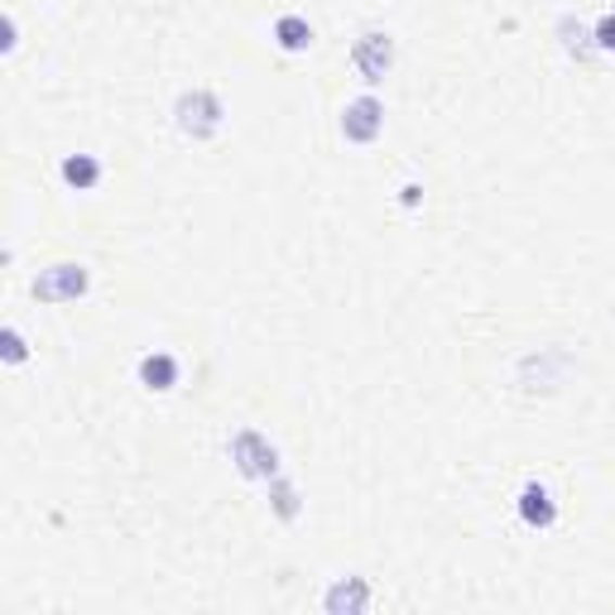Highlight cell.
Instances as JSON below:
<instances>
[{"mask_svg":"<svg viewBox=\"0 0 615 615\" xmlns=\"http://www.w3.org/2000/svg\"><path fill=\"white\" fill-rule=\"evenodd\" d=\"M270 39H274V49L279 53H308L312 49V25L304 15H294V10H289V15H279L274 25H270Z\"/></svg>","mask_w":615,"mask_h":615,"instance_id":"obj_10","label":"cell"},{"mask_svg":"<svg viewBox=\"0 0 615 615\" xmlns=\"http://www.w3.org/2000/svg\"><path fill=\"white\" fill-rule=\"evenodd\" d=\"M423 203V188L419 183H405L399 188V207H419Z\"/></svg>","mask_w":615,"mask_h":615,"instance_id":"obj_14","label":"cell"},{"mask_svg":"<svg viewBox=\"0 0 615 615\" xmlns=\"http://www.w3.org/2000/svg\"><path fill=\"white\" fill-rule=\"evenodd\" d=\"M174 120L188 140H212L227 126V106H221V97L212 92V87H193V92H178Z\"/></svg>","mask_w":615,"mask_h":615,"instance_id":"obj_1","label":"cell"},{"mask_svg":"<svg viewBox=\"0 0 615 615\" xmlns=\"http://www.w3.org/2000/svg\"><path fill=\"white\" fill-rule=\"evenodd\" d=\"M59 178L73 188V193H92V188L106 178V169H102V159H97V154H63Z\"/></svg>","mask_w":615,"mask_h":615,"instance_id":"obj_9","label":"cell"},{"mask_svg":"<svg viewBox=\"0 0 615 615\" xmlns=\"http://www.w3.org/2000/svg\"><path fill=\"white\" fill-rule=\"evenodd\" d=\"M87 289H92V270H87L82 260H59L35 274L29 294H35L39 304H77V298H87Z\"/></svg>","mask_w":615,"mask_h":615,"instance_id":"obj_2","label":"cell"},{"mask_svg":"<svg viewBox=\"0 0 615 615\" xmlns=\"http://www.w3.org/2000/svg\"><path fill=\"white\" fill-rule=\"evenodd\" d=\"M351 68L366 87H380L389 77V68H395V35L389 29H366L351 43Z\"/></svg>","mask_w":615,"mask_h":615,"instance_id":"obj_3","label":"cell"},{"mask_svg":"<svg viewBox=\"0 0 615 615\" xmlns=\"http://www.w3.org/2000/svg\"><path fill=\"white\" fill-rule=\"evenodd\" d=\"M591 49L615 53V10H601L597 15V25H591Z\"/></svg>","mask_w":615,"mask_h":615,"instance_id":"obj_12","label":"cell"},{"mask_svg":"<svg viewBox=\"0 0 615 615\" xmlns=\"http://www.w3.org/2000/svg\"><path fill=\"white\" fill-rule=\"evenodd\" d=\"M136 380L150 395H169V389H178V380H183V361L174 351H144L136 361Z\"/></svg>","mask_w":615,"mask_h":615,"instance_id":"obj_6","label":"cell"},{"mask_svg":"<svg viewBox=\"0 0 615 615\" xmlns=\"http://www.w3.org/2000/svg\"><path fill=\"white\" fill-rule=\"evenodd\" d=\"M0 361H5V366H25L29 361V342H25V332H20V328L0 332Z\"/></svg>","mask_w":615,"mask_h":615,"instance_id":"obj_11","label":"cell"},{"mask_svg":"<svg viewBox=\"0 0 615 615\" xmlns=\"http://www.w3.org/2000/svg\"><path fill=\"white\" fill-rule=\"evenodd\" d=\"M231 457H236V466L245 476H279V452L270 447V438H260L255 428H241L236 438H231Z\"/></svg>","mask_w":615,"mask_h":615,"instance_id":"obj_5","label":"cell"},{"mask_svg":"<svg viewBox=\"0 0 615 615\" xmlns=\"http://www.w3.org/2000/svg\"><path fill=\"white\" fill-rule=\"evenodd\" d=\"M366 606H371V581L366 577H337L322 597V611L332 615H361Z\"/></svg>","mask_w":615,"mask_h":615,"instance_id":"obj_8","label":"cell"},{"mask_svg":"<svg viewBox=\"0 0 615 615\" xmlns=\"http://www.w3.org/2000/svg\"><path fill=\"white\" fill-rule=\"evenodd\" d=\"M337 130H342L346 144H375L380 136H385V106H380V97L375 92L351 97V102L342 106Z\"/></svg>","mask_w":615,"mask_h":615,"instance_id":"obj_4","label":"cell"},{"mask_svg":"<svg viewBox=\"0 0 615 615\" xmlns=\"http://www.w3.org/2000/svg\"><path fill=\"white\" fill-rule=\"evenodd\" d=\"M514 510H520V520L529 524V529H553L558 524V500L543 481H524L520 496H514Z\"/></svg>","mask_w":615,"mask_h":615,"instance_id":"obj_7","label":"cell"},{"mask_svg":"<svg viewBox=\"0 0 615 615\" xmlns=\"http://www.w3.org/2000/svg\"><path fill=\"white\" fill-rule=\"evenodd\" d=\"M270 496H274V510H279V520H294V514H298V490L289 486V481L270 476Z\"/></svg>","mask_w":615,"mask_h":615,"instance_id":"obj_13","label":"cell"}]
</instances>
